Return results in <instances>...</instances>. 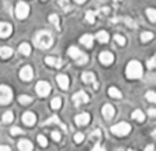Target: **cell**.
<instances>
[{"label":"cell","instance_id":"12","mask_svg":"<svg viewBox=\"0 0 156 151\" xmlns=\"http://www.w3.org/2000/svg\"><path fill=\"white\" fill-rule=\"evenodd\" d=\"M99 59H100V62H101L103 65L108 66V65H111V63L114 62V55L111 54V52H108V51H104V52L100 54Z\"/></svg>","mask_w":156,"mask_h":151},{"label":"cell","instance_id":"41","mask_svg":"<svg viewBox=\"0 0 156 151\" xmlns=\"http://www.w3.org/2000/svg\"><path fill=\"white\" fill-rule=\"evenodd\" d=\"M155 62H156V57H152L151 59L148 61V68H149V69H154V68H155V65H156Z\"/></svg>","mask_w":156,"mask_h":151},{"label":"cell","instance_id":"26","mask_svg":"<svg viewBox=\"0 0 156 151\" xmlns=\"http://www.w3.org/2000/svg\"><path fill=\"white\" fill-rule=\"evenodd\" d=\"M12 120H14V114L11 113V111H5L2 117V121L4 122V124H8V122H11Z\"/></svg>","mask_w":156,"mask_h":151},{"label":"cell","instance_id":"39","mask_svg":"<svg viewBox=\"0 0 156 151\" xmlns=\"http://www.w3.org/2000/svg\"><path fill=\"white\" fill-rule=\"evenodd\" d=\"M10 133L15 136V135H21V133H23V131H22L21 128H18V127H14V128H11L10 129Z\"/></svg>","mask_w":156,"mask_h":151},{"label":"cell","instance_id":"1","mask_svg":"<svg viewBox=\"0 0 156 151\" xmlns=\"http://www.w3.org/2000/svg\"><path fill=\"white\" fill-rule=\"evenodd\" d=\"M52 43H54V39H52V36L49 35L48 32L37 33V36H36V39H34V44L41 50L49 48V47L52 46Z\"/></svg>","mask_w":156,"mask_h":151},{"label":"cell","instance_id":"38","mask_svg":"<svg viewBox=\"0 0 156 151\" xmlns=\"http://www.w3.org/2000/svg\"><path fill=\"white\" fill-rule=\"evenodd\" d=\"M83 138H85V136H83V133H76V135H74V142H76V143H82L83 142Z\"/></svg>","mask_w":156,"mask_h":151},{"label":"cell","instance_id":"32","mask_svg":"<svg viewBox=\"0 0 156 151\" xmlns=\"http://www.w3.org/2000/svg\"><path fill=\"white\" fill-rule=\"evenodd\" d=\"M49 22H51V24L54 25L55 28H58V29H59V17H58L56 14H52V15H49Z\"/></svg>","mask_w":156,"mask_h":151},{"label":"cell","instance_id":"13","mask_svg":"<svg viewBox=\"0 0 156 151\" xmlns=\"http://www.w3.org/2000/svg\"><path fill=\"white\" fill-rule=\"evenodd\" d=\"M76 124L80 125V127H82V125H86L89 121H90V116H89L88 113H81L78 114V116H76Z\"/></svg>","mask_w":156,"mask_h":151},{"label":"cell","instance_id":"37","mask_svg":"<svg viewBox=\"0 0 156 151\" xmlns=\"http://www.w3.org/2000/svg\"><path fill=\"white\" fill-rule=\"evenodd\" d=\"M37 140H38V143H40V146H43V147H47V144H48L47 138H45V136H43V135H38Z\"/></svg>","mask_w":156,"mask_h":151},{"label":"cell","instance_id":"9","mask_svg":"<svg viewBox=\"0 0 156 151\" xmlns=\"http://www.w3.org/2000/svg\"><path fill=\"white\" fill-rule=\"evenodd\" d=\"M19 77H21V80L23 81H30L33 78V70L30 66H25V68L21 69V72H19Z\"/></svg>","mask_w":156,"mask_h":151},{"label":"cell","instance_id":"14","mask_svg":"<svg viewBox=\"0 0 156 151\" xmlns=\"http://www.w3.org/2000/svg\"><path fill=\"white\" fill-rule=\"evenodd\" d=\"M103 116H104L105 120H111L115 116V109L111 105H104V107H103Z\"/></svg>","mask_w":156,"mask_h":151},{"label":"cell","instance_id":"16","mask_svg":"<svg viewBox=\"0 0 156 151\" xmlns=\"http://www.w3.org/2000/svg\"><path fill=\"white\" fill-rule=\"evenodd\" d=\"M45 63L52 66V68H60V66H62V59H60V58H55V57H47Z\"/></svg>","mask_w":156,"mask_h":151},{"label":"cell","instance_id":"28","mask_svg":"<svg viewBox=\"0 0 156 151\" xmlns=\"http://www.w3.org/2000/svg\"><path fill=\"white\" fill-rule=\"evenodd\" d=\"M90 139L93 142H100L101 140V131L100 129H96L94 132H92L90 133Z\"/></svg>","mask_w":156,"mask_h":151},{"label":"cell","instance_id":"40","mask_svg":"<svg viewBox=\"0 0 156 151\" xmlns=\"http://www.w3.org/2000/svg\"><path fill=\"white\" fill-rule=\"evenodd\" d=\"M59 4L63 7V10L65 11H67V10H70V3H69V0H60L59 2Z\"/></svg>","mask_w":156,"mask_h":151},{"label":"cell","instance_id":"11","mask_svg":"<svg viewBox=\"0 0 156 151\" xmlns=\"http://www.w3.org/2000/svg\"><path fill=\"white\" fill-rule=\"evenodd\" d=\"M22 121H23L25 125H29V127H32V125L36 124L37 118H36V116L32 113V111H26V113L22 116Z\"/></svg>","mask_w":156,"mask_h":151},{"label":"cell","instance_id":"44","mask_svg":"<svg viewBox=\"0 0 156 151\" xmlns=\"http://www.w3.org/2000/svg\"><path fill=\"white\" fill-rule=\"evenodd\" d=\"M93 150L94 151H97V150H104V147H101V146H100V144H99V142H96V144H94V146H93Z\"/></svg>","mask_w":156,"mask_h":151},{"label":"cell","instance_id":"48","mask_svg":"<svg viewBox=\"0 0 156 151\" xmlns=\"http://www.w3.org/2000/svg\"><path fill=\"white\" fill-rule=\"evenodd\" d=\"M74 2H76V3H80V4H82V3H85L86 0H74Z\"/></svg>","mask_w":156,"mask_h":151},{"label":"cell","instance_id":"46","mask_svg":"<svg viewBox=\"0 0 156 151\" xmlns=\"http://www.w3.org/2000/svg\"><path fill=\"white\" fill-rule=\"evenodd\" d=\"M11 149L8 146H0V151H10Z\"/></svg>","mask_w":156,"mask_h":151},{"label":"cell","instance_id":"47","mask_svg":"<svg viewBox=\"0 0 156 151\" xmlns=\"http://www.w3.org/2000/svg\"><path fill=\"white\" fill-rule=\"evenodd\" d=\"M145 150H147V151H151V150H154V146H148V147H145Z\"/></svg>","mask_w":156,"mask_h":151},{"label":"cell","instance_id":"7","mask_svg":"<svg viewBox=\"0 0 156 151\" xmlns=\"http://www.w3.org/2000/svg\"><path fill=\"white\" fill-rule=\"evenodd\" d=\"M73 102H74V105H76V106L83 105V103H88L89 102V96H88V94H86V92L80 91V92H77V94L73 96Z\"/></svg>","mask_w":156,"mask_h":151},{"label":"cell","instance_id":"24","mask_svg":"<svg viewBox=\"0 0 156 151\" xmlns=\"http://www.w3.org/2000/svg\"><path fill=\"white\" fill-rule=\"evenodd\" d=\"M82 54V52L80 51V50L77 48V47H74V46H71L70 48H69V55H70L71 58H73V59H77L78 57H80V55Z\"/></svg>","mask_w":156,"mask_h":151},{"label":"cell","instance_id":"21","mask_svg":"<svg viewBox=\"0 0 156 151\" xmlns=\"http://www.w3.org/2000/svg\"><path fill=\"white\" fill-rule=\"evenodd\" d=\"M11 55H12V50H11L10 47H2V48H0V57H2L3 59H7Z\"/></svg>","mask_w":156,"mask_h":151},{"label":"cell","instance_id":"2","mask_svg":"<svg viewBox=\"0 0 156 151\" xmlns=\"http://www.w3.org/2000/svg\"><path fill=\"white\" fill-rule=\"evenodd\" d=\"M126 76L130 78V80H137L143 76V66L138 61H132L129 62L126 68Z\"/></svg>","mask_w":156,"mask_h":151},{"label":"cell","instance_id":"31","mask_svg":"<svg viewBox=\"0 0 156 151\" xmlns=\"http://www.w3.org/2000/svg\"><path fill=\"white\" fill-rule=\"evenodd\" d=\"M152 39H154V33H151V32H144V33H141V41H144V43H147V41L152 40Z\"/></svg>","mask_w":156,"mask_h":151},{"label":"cell","instance_id":"10","mask_svg":"<svg viewBox=\"0 0 156 151\" xmlns=\"http://www.w3.org/2000/svg\"><path fill=\"white\" fill-rule=\"evenodd\" d=\"M82 81L86 84H93V88L97 89L99 88V84L96 83V78H94V74L90 73V72H85V73L82 74Z\"/></svg>","mask_w":156,"mask_h":151},{"label":"cell","instance_id":"15","mask_svg":"<svg viewBox=\"0 0 156 151\" xmlns=\"http://www.w3.org/2000/svg\"><path fill=\"white\" fill-rule=\"evenodd\" d=\"M56 81H58V84H59V87L62 89H67L69 88V84H70V81H69V77L66 74H59L56 77Z\"/></svg>","mask_w":156,"mask_h":151},{"label":"cell","instance_id":"35","mask_svg":"<svg viewBox=\"0 0 156 151\" xmlns=\"http://www.w3.org/2000/svg\"><path fill=\"white\" fill-rule=\"evenodd\" d=\"M76 61H77V63H78V65H85V63L88 62V57H86L85 54H81V55L77 58Z\"/></svg>","mask_w":156,"mask_h":151},{"label":"cell","instance_id":"8","mask_svg":"<svg viewBox=\"0 0 156 151\" xmlns=\"http://www.w3.org/2000/svg\"><path fill=\"white\" fill-rule=\"evenodd\" d=\"M12 33V26L7 22H0V37L5 39Z\"/></svg>","mask_w":156,"mask_h":151},{"label":"cell","instance_id":"19","mask_svg":"<svg viewBox=\"0 0 156 151\" xmlns=\"http://www.w3.org/2000/svg\"><path fill=\"white\" fill-rule=\"evenodd\" d=\"M51 124H58L60 128H62L63 131H67V128H66V125H65V124H62V122L59 121V118H58L56 116H52L51 118H49V120H47V121L44 122V125H51Z\"/></svg>","mask_w":156,"mask_h":151},{"label":"cell","instance_id":"22","mask_svg":"<svg viewBox=\"0 0 156 151\" xmlns=\"http://www.w3.org/2000/svg\"><path fill=\"white\" fill-rule=\"evenodd\" d=\"M19 52H21L22 55H25V57H27V55H30V52H32V48H30V46L27 43H23L19 46Z\"/></svg>","mask_w":156,"mask_h":151},{"label":"cell","instance_id":"43","mask_svg":"<svg viewBox=\"0 0 156 151\" xmlns=\"http://www.w3.org/2000/svg\"><path fill=\"white\" fill-rule=\"evenodd\" d=\"M52 139H54L55 142H59L60 140V133L56 132V131H55V132H52Z\"/></svg>","mask_w":156,"mask_h":151},{"label":"cell","instance_id":"17","mask_svg":"<svg viewBox=\"0 0 156 151\" xmlns=\"http://www.w3.org/2000/svg\"><path fill=\"white\" fill-rule=\"evenodd\" d=\"M80 41L85 47H88V48H92V47H93V36L92 35H83Z\"/></svg>","mask_w":156,"mask_h":151},{"label":"cell","instance_id":"25","mask_svg":"<svg viewBox=\"0 0 156 151\" xmlns=\"http://www.w3.org/2000/svg\"><path fill=\"white\" fill-rule=\"evenodd\" d=\"M108 95H110L111 98H115V99H119V98L122 96L121 91L116 88H114V87H111V88H108Z\"/></svg>","mask_w":156,"mask_h":151},{"label":"cell","instance_id":"30","mask_svg":"<svg viewBox=\"0 0 156 151\" xmlns=\"http://www.w3.org/2000/svg\"><path fill=\"white\" fill-rule=\"evenodd\" d=\"M51 106L54 110H58V109H60V106H62V99L60 98H54L51 102Z\"/></svg>","mask_w":156,"mask_h":151},{"label":"cell","instance_id":"33","mask_svg":"<svg viewBox=\"0 0 156 151\" xmlns=\"http://www.w3.org/2000/svg\"><path fill=\"white\" fill-rule=\"evenodd\" d=\"M147 15H148V18H149L151 22L156 21V11L154 10V8H148V10H147Z\"/></svg>","mask_w":156,"mask_h":151},{"label":"cell","instance_id":"29","mask_svg":"<svg viewBox=\"0 0 156 151\" xmlns=\"http://www.w3.org/2000/svg\"><path fill=\"white\" fill-rule=\"evenodd\" d=\"M96 15H97V13H94V11H88L86 15H85V18L89 24H94V18H96Z\"/></svg>","mask_w":156,"mask_h":151},{"label":"cell","instance_id":"27","mask_svg":"<svg viewBox=\"0 0 156 151\" xmlns=\"http://www.w3.org/2000/svg\"><path fill=\"white\" fill-rule=\"evenodd\" d=\"M19 103H21V105H29V103H32V96H29V95H21V96H19Z\"/></svg>","mask_w":156,"mask_h":151},{"label":"cell","instance_id":"36","mask_svg":"<svg viewBox=\"0 0 156 151\" xmlns=\"http://www.w3.org/2000/svg\"><path fill=\"white\" fill-rule=\"evenodd\" d=\"M145 96H147V99H148L151 103H155V102H156V94H155L154 91H149V92H147V95H145Z\"/></svg>","mask_w":156,"mask_h":151},{"label":"cell","instance_id":"42","mask_svg":"<svg viewBox=\"0 0 156 151\" xmlns=\"http://www.w3.org/2000/svg\"><path fill=\"white\" fill-rule=\"evenodd\" d=\"M125 22H126L129 26H132V28H137V24H136V22H133L130 18H125Z\"/></svg>","mask_w":156,"mask_h":151},{"label":"cell","instance_id":"6","mask_svg":"<svg viewBox=\"0 0 156 151\" xmlns=\"http://www.w3.org/2000/svg\"><path fill=\"white\" fill-rule=\"evenodd\" d=\"M29 6L26 4V3H23V2H19L18 4H16V7H15V14H16V17H18L19 19H25L27 15H29Z\"/></svg>","mask_w":156,"mask_h":151},{"label":"cell","instance_id":"18","mask_svg":"<svg viewBox=\"0 0 156 151\" xmlns=\"http://www.w3.org/2000/svg\"><path fill=\"white\" fill-rule=\"evenodd\" d=\"M18 149L21 150V151H32L33 150V144L30 143L29 140H19V143H18Z\"/></svg>","mask_w":156,"mask_h":151},{"label":"cell","instance_id":"45","mask_svg":"<svg viewBox=\"0 0 156 151\" xmlns=\"http://www.w3.org/2000/svg\"><path fill=\"white\" fill-rule=\"evenodd\" d=\"M148 114H149V117H155L156 116V110H155V109H149Z\"/></svg>","mask_w":156,"mask_h":151},{"label":"cell","instance_id":"20","mask_svg":"<svg viewBox=\"0 0 156 151\" xmlns=\"http://www.w3.org/2000/svg\"><path fill=\"white\" fill-rule=\"evenodd\" d=\"M96 39H97V41L105 44L108 40H110V36H108V33L105 32V30H100V32L96 35Z\"/></svg>","mask_w":156,"mask_h":151},{"label":"cell","instance_id":"23","mask_svg":"<svg viewBox=\"0 0 156 151\" xmlns=\"http://www.w3.org/2000/svg\"><path fill=\"white\" fill-rule=\"evenodd\" d=\"M132 118H134V120H137L138 122H143L144 120H145V116H144V113L141 110H134L132 113Z\"/></svg>","mask_w":156,"mask_h":151},{"label":"cell","instance_id":"34","mask_svg":"<svg viewBox=\"0 0 156 151\" xmlns=\"http://www.w3.org/2000/svg\"><path fill=\"white\" fill-rule=\"evenodd\" d=\"M114 40H115L119 46H125V44H126V39H125L123 36H121V35H115L114 36Z\"/></svg>","mask_w":156,"mask_h":151},{"label":"cell","instance_id":"5","mask_svg":"<svg viewBox=\"0 0 156 151\" xmlns=\"http://www.w3.org/2000/svg\"><path fill=\"white\" fill-rule=\"evenodd\" d=\"M36 92L38 96H48L51 94V85L47 81H38L36 85Z\"/></svg>","mask_w":156,"mask_h":151},{"label":"cell","instance_id":"3","mask_svg":"<svg viewBox=\"0 0 156 151\" xmlns=\"http://www.w3.org/2000/svg\"><path fill=\"white\" fill-rule=\"evenodd\" d=\"M130 131H132V127L127 122H119L111 128V132L116 136H126L130 133Z\"/></svg>","mask_w":156,"mask_h":151},{"label":"cell","instance_id":"4","mask_svg":"<svg viewBox=\"0 0 156 151\" xmlns=\"http://www.w3.org/2000/svg\"><path fill=\"white\" fill-rule=\"evenodd\" d=\"M12 99V91L7 85H0V105H7Z\"/></svg>","mask_w":156,"mask_h":151}]
</instances>
